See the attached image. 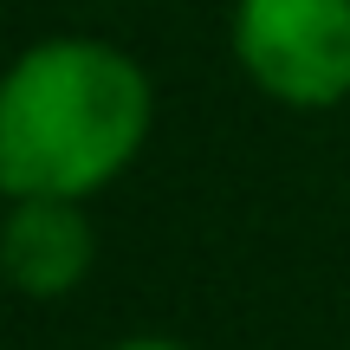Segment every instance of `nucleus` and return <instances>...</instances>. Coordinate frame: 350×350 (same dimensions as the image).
I'll list each match as a JSON object with an SVG mask.
<instances>
[{"label":"nucleus","mask_w":350,"mask_h":350,"mask_svg":"<svg viewBox=\"0 0 350 350\" xmlns=\"http://www.w3.org/2000/svg\"><path fill=\"white\" fill-rule=\"evenodd\" d=\"M91 221L85 201H7L0 221V279L26 299H65L91 273Z\"/></svg>","instance_id":"obj_3"},{"label":"nucleus","mask_w":350,"mask_h":350,"mask_svg":"<svg viewBox=\"0 0 350 350\" xmlns=\"http://www.w3.org/2000/svg\"><path fill=\"white\" fill-rule=\"evenodd\" d=\"M111 350H182V344H169V338H130V344H111Z\"/></svg>","instance_id":"obj_4"},{"label":"nucleus","mask_w":350,"mask_h":350,"mask_svg":"<svg viewBox=\"0 0 350 350\" xmlns=\"http://www.w3.org/2000/svg\"><path fill=\"white\" fill-rule=\"evenodd\" d=\"M234 59L286 111L350 98V0H234Z\"/></svg>","instance_id":"obj_2"},{"label":"nucleus","mask_w":350,"mask_h":350,"mask_svg":"<svg viewBox=\"0 0 350 350\" xmlns=\"http://www.w3.org/2000/svg\"><path fill=\"white\" fill-rule=\"evenodd\" d=\"M156 91L124 46L52 33L0 72V195L91 201L137 163Z\"/></svg>","instance_id":"obj_1"}]
</instances>
